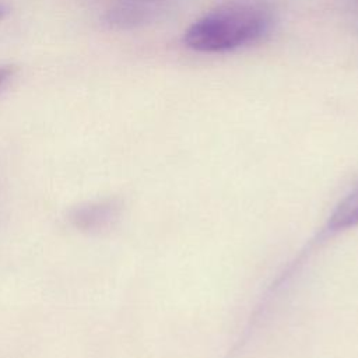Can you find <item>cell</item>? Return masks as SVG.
I'll use <instances>...</instances> for the list:
<instances>
[{
  "mask_svg": "<svg viewBox=\"0 0 358 358\" xmlns=\"http://www.w3.org/2000/svg\"><path fill=\"white\" fill-rule=\"evenodd\" d=\"M273 25L271 8L260 0H229L220 4L185 32L187 48L222 53L260 41Z\"/></svg>",
  "mask_w": 358,
  "mask_h": 358,
  "instance_id": "6da1fadb",
  "label": "cell"
},
{
  "mask_svg": "<svg viewBox=\"0 0 358 358\" xmlns=\"http://www.w3.org/2000/svg\"><path fill=\"white\" fill-rule=\"evenodd\" d=\"M117 214V206L112 201L88 203L71 213V221L81 229H101L109 225Z\"/></svg>",
  "mask_w": 358,
  "mask_h": 358,
  "instance_id": "7a4b0ae2",
  "label": "cell"
},
{
  "mask_svg": "<svg viewBox=\"0 0 358 358\" xmlns=\"http://www.w3.org/2000/svg\"><path fill=\"white\" fill-rule=\"evenodd\" d=\"M358 225V183L336 206L329 220V229L344 231Z\"/></svg>",
  "mask_w": 358,
  "mask_h": 358,
  "instance_id": "3957f363",
  "label": "cell"
},
{
  "mask_svg": "<svg viewBox=\"0 0 358 358\" xmlns=\"http://www.w3.org/2000/svg\"><path fill=\"white\" fill-rule=\"evenodd\" d=\"M14 70L8 66H4V67H0V88L11 78Z\"/></svg>",
  "mask_w": 358,
  "mask_h": 358,
  "instance_id": "277c9868",
  "label": "cell"
},
{
  "mask_svg": "<svg viewBox=\"0 0 358 358\" xmlns=\"http://www.w3.org/2000/svg\"><path fill=\"white\" fill-rule=\"evenodd\" d=\"M6 13H7V7L0 1V20L6 15Z\"/></svg>",
  "mask_w": 358,
  "mask_h": 358,
  "instance_id": "5b68a950",
  "label": "cell"
}]
</instances>
